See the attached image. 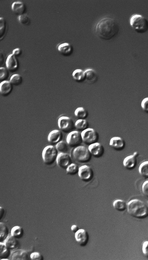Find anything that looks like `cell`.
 I'll list each match as a JSON object with an SVG mask.
<instances>
[{
    "instance_id": "obj_3",
    "label": "cell",
    "mask_w": 148,
    "mask_h": 260,
    "mask_svg": "<svg viewBox=\"0 0 148 260\" xmlns=\"http://www.w3.org/2000/svg\"><path fill=\"white\" fill-rule=\"evenodd\" d=\"M130 21V26L137 33L143 34L147 31L148 21L141 15L135 14L132 15Z\"/></svg>"
},
{
    "instance_id": "obj_9",
    "label": "cell",
    "mask_w": 148,
    "mask_h": 260,
    "mask_svg": "<svg viewBox=\"0 0 148 260\" xmlns=\"http://www.w3.org/2000/svg\"><path fill=\"white\" fill-rule=\"evenodd\" d=\"M78 175L83 181L87 182L92 180L93 177L92 170L89 166L84 165L79 168Z\"/></svg>"
},
{
    "instance_id": "obj_25",
    "label": "cell",
    "mask_w": 148,
    "mask_h": 260,
    "mask_svg": "<svg viewBox=\"0 0 148 260\" xmlns=\"http://www.w3.org/2000/svg\"><path fill=\"white\" fill-rule=\"evenodd\" d=\"M114 208L119 212H123L127 208V203L124 200L118 199L115 200L113 203Z\"/></svg>"
},
{
    "instance_id": "obj_33",
    "label": "cell",
    "mask_w": 148,
    "mask_h": 260,
    "mask_svg": "<svg viewBox=\"0 0 148 260\" xmlns=\"http://www.w3.org/2000/svg\"><path fill=\"white\" fill-rule=\"evenodd\" d=\"M60 153H66L68 150V146L65 142L61 141L56 144V147Z\"/></svg>"
},
{
    "instance_id": "obj_18",
    "label": "cell",
    "mask_w": 148,
    "mask_h": 260,
    "mask_svg": "<svg viewBox=\"0 0 148 260\" xmlns=\"http://www.w3.org/2000/svg\"><path fill=\"white\" fill-rule=\"evenodd\" d=\"M10 257L12 260H26L28 259V254L26 250L16 249L11 252Z\"/></svg>"
},
{
    "instance_id": "obj_23",
    "label": "cell",
    "mask_w": 148,
    "mask_h": 260,
    "mask_svg": "<svg viewBox=\"0 0 148 260\" xmlns=\"http://www.w3.org/2000/svg\"><path fill=\"white\" fill-rule=\"evenodd\" d=\"M85 79L89 82L95 81L97 78V74L95 71L92 69H88L84 71Z\"/></svg>"
},
{
    "instance_id": "obj_26",
    "label": "cell",
    "mask_w": 148,
    "mask_h": 260,
    "mask_svg": "<svg viewBox=\"0 0 148 260\" xmlns=\"http://www.w3.org/2000/svg\"><path fill=\"white\" fill-rule=\"evenodd\" d=\"M72 76L76 81L81 82L85 80L84 71L80 69L75 70L73 72Z\"/></svg>"
},
{
    "instance_id": "obj_15",
    "label": "cell",
    "mask_w": 148,
    "mask_h": 260,
    "mask_svg": "<svg viewBox=\"0 0 148 260\" xmlns=\"http://www.w3.org/2000/svg\"><path fill=\"white\" fill-rule=\"evenodd\" d=\"M109 145L115 150H121L125 148V143L121 137H114L110 139Z\"/></svg>"
},
{
    "instance_id": "obj_6",
    "label": "cell",
    "mask_w": 148,
    "mask_h": 260,
    "mask_svg": "<svg viewBox=\"0 0 148 260\" xmlns=\"http://www.w3.org/2000/svg\"><path fill=\"white\" fill-rule=\"evenodd\" d=\"M83 142L86 145L89 146L97 142L99 135L94 129L88 128L81 133Z\"/></svg>"
},
{
    "instance_id": "obj_10",
    "label": "cell",
    "mask_w": 148,
    "mask_h": 260,
    "mask_svg": "<svg viewBox=\"0 0 148 260\" xmlns=\"http://www.w3.org/2000/svg\"><path fill=\"white\" fill-rule=\"evenodd\" d=\"M75 234V240L79 245L82 247L86 246L89 239V235L87 231L84 229H79Z\"/></svg>"
},
{
    "instance_id": "obj_34",
    "label": "cell",
    "mask_w": 148,
    "mask_h": 260,
    "mask_svg": "<svg viewBox=\"0 0 148 260\" xmlns=\"http://www.w3.org/2000/svg\"><path fill=\"white\" fill-rule=\"evenodd\" d=\"M79 168L75 163H71L66 168V173L70 175H74L78 173Z\"/></svg>"
},
{
    "instance_id": "obj_8",
    "label": "cell",
    "mask_w": 148,
    "mask_h": 260,
    "mask_svg": "<svg viewBox=\"0 0 148 260\" xmlns=\"http://www.w3.org/2000/svg\"><path fill=\"white\" fill-rule=\"evenodd\" d=\"M66 140L67 144L72 148L80 146L83 142L81 133L78 131H73L69 133Z\"/></svg>"
},
{
    "instance_id": "obj_20",
    "label": "cell",
    "mask_w": 148,
    "mask_h": 260,
    "mask_svg": "<svg viewBox=\"0 0 148 260\" xmlns=\"http://www.w3.org/2000/svg\"><path fill=\"white\" fill-rule=\"evenodd\" d=\"M11 9L16 14L19 16L24 14L25 7L24 3L21 1H16L13 3Z\"/></svg>"
},
{
    "instance_id": "obj_1",
    "label": "cell",
    "mask_w": 148,
    "mask_h": 260,
    "mask_svg": "<svg viewBox=\"0 0 148 260\" xmlns=\"http://www.w3.org/2000/svg\"><path fill=\"white\" fill-rule=\"evenodd\" d=\"M97 36L101 39L109 40L118 33L119 26L113 19L108 17L102 18L97 23L95 28Z\"/></svg>"
},
{
    "instance_id": "obj_13",
    "label": "cell",
    "mask_w": 148,
    "mask_h": 260,
    "mask_svg": "<svg viewBox=\"0 0 148 260\" xmlns=\"http://www.w3.org/2000/svg\"><path fill=\"white\" fill-rule=\"evenodd\" d=\"M6 68L9 72H14L18 68L19 64L16 57L12 54L9 55L5 60Z\"/></svg>"
},
{
    "instance_id": "obj_37",
    "label": "cell",
    "mask_w": 148,
    "mask_h": 260,
    "mask_svg": "<svg viewBox=\"0 0 148 260\" xmlns=\"http://www.w3.org/2000/svg\"><path fill=\"white\" fill-rule=\"evenodd\" d=\"M141 106L143 110L147 113L148 112V97L145 98L143 99L141 102Z\"/></svg>"
},
{
    "instance_id": "obj_14",
    "label": "cell",
    "mask_w": 148,
    "mask_h": 260,
    "mask_svg": "<svg viewBox=\"0 0 148 260\" xmlns=\"http://www.w3.org/2000/svg\"><path fill=\"white\" fill-rule=\"evenodd\" d=\"M138 155V152L135 151L132 155L126 157L123 162L124 166L128 170H132L134 168L137 164L136 158Z\"/></svg>"
},
{
    "instance_id": "obj_2",
    "label": "cell",
    "mask_w": 148,
    "mask_h": 260,
    "mask_svg": "<svg viewBox=\"0 0 148 260\" xmlns=\"http://www.w3.org/2000/svg\"><path fill=\"white\" fill-rule=\"evenodd\" d=\"M127 211L131 216L142 219L147 217L148 207L143 201L138 199H132L127 204Z\"/></svg>"
},
{
    "instance_id": "obj_30",
    "label": "cell",
    "mask_w": 148,
    "mask_h": 260,
    "mask_svg": "<svg viewBox=\"0 0 148 260\" xmlns=\"http://www.w3.org/2000/svg\"><path fill=\"white\" fill-rule=\"evenodd\" d=\"M139 174L145 178H147L148 176V161H145L142 162L138 168Z\"/></svg>"
},
{
    "instance_id": "obj_44",
    "label": "cell",
    "mask_w": 148,
    "mask_h": 260,
    "mask_svg": "<svg viewBox=\"0 0 148 260\" xmlns=\"http://www.w3.org/2000/svg\"><path fill=\"white\" fill-rule=\"evenodd\" d=\"M71 229L72 231L74 233H75L79 229L78 226L76 225H73L71 228Z\"/></svg>"
},
{
    "instance_id": "obj_38",
    "label": "cell",
    "mask_w": 148,
    "mask_h": 260,
    "mask_svg": "<svg viewBox=\"0 0 148 260\" xmlns=\"http://www.w3.org/2000/svg\"><path fill=\"white\" fill-rule=\"evenodd\" d=\"M30 257L32 260H41L43 258L41 254L38 252H35L31 253L30 255Z\"/></svg>"
},
{
    "instance_id": "obj_17",
    "label": "cell",
    "mask_w": 148,
    "mask_h": 260,
    "mask_svg": "<svg viewBox=\"0 0 148 260\" xmlns=\"http://www.w3.org/2000/svg\"><path fill=\"white\" fill-rule=\"evenodd\" d=\"M13 88V85L10 81L2 82L0 83V93L3 96H7L11 93Z\"/></svg>"
},
{
    "instance_id": "obj_22",
    "label": "cell",
    "mask_w": 148,
    "mask_h": 260,
    "mask_svg": "<svg viewBox=\"0 0 148 260\" xmlns=\"http://www.w3.org/2000/svg\"><path fill=\"white\" fill-rule=\"evenodd\" d=\"M11 254V250L8 248L5 243L0 242V259H8V258L10 257Z\"/></svg>"
},
{
    "instance_id": "obj_24",
    "label": "cell",
    "mask_w": 148,
    "mask_h": 260,
    "mask_svg": "<svg viewBox=\"0 0 148 260\" xmlns=\"http://www.w3.org/2000/svg\"><path fill=\"white\" fill-rule=\"evenodd\" d=\"M9 230L7 225L0 222V242H3L9 235Z\"/></svg>"
},
{
    "instance_id": "obj_32",
    "label": "cell",
    "mask_w": 148,
    "mask_h": 260,
    "mask_svg": "<svg viewBox=\"0 0 148 260\" xmlns=\"http://www.w3.org/2000/svg\"><path fill=\"white\" fill-rule=\"evenodd\" d=\"M7 29L6 21L3 17H0V40L2 39L5 35Z\"/></svg>"
},
{
    "instance_id": "obj_41",
    "label": "cell",
    "mask_w": 148,
    "mask_h": 260,
    "mask_svg": "<svg viewBox=\"0 0 148 260\" xmlns=\"http://www.w3.org/2000/svg\"><path fill=\"white\" fill-rule=\"evenodd\" d=\"M22 52V50L21 48H17L13 50L12 54L17 57L19 56L21 54Z\"/></svg>"
},
{
    "instance_id": "obj_31",
    "label": "cell",
    "mask_w": 148,
    "mask_h": 260,
    "mask_svg": "<svg viewBox=\"0 0 148 260\" xmlns=\"http://www.w3.org/2000/svg\"><path fill=\"white\" fill-rule=\"evenodd\" d=\"M23 81L22 76L19 74H16L11 76L10 81L13 86H18L22 83Z\"/></svg>"
},
{
    "instance_id": "obj_39",
    "label": "cell",
    "mask_w": 148,
    "mask_h": 260,
    "mask_svg": "<svg viewBox=\"0 0 148 260\" xmlns=\"http://www.w3.org/2000/svg\"><path fill=\"white\" fill-rule=\"evenodd\" d=\"M147 180L143 183L142 186V191L143 194L146 196H148V181Z\"/></svg>"
},
{
    "instance_id": "obj_16",
    "label": "cell",
    "mask_w": 148,
    "mask_h": 260,
    "mask_svg": "<svg viewBox=\"0 0 148 260\" xmlns=\"http://www.w3.org/2000/svg\"><path fill=\"white\" fill-rule=\"evenodd\" d=\"M62 137L63 134L62 132L59 130H55L49 133L48 137V141L51 144H56L61 141Z\"/></svg>"
},
{
    "instance_id": "obj_11",
    "label": "cell",
    "mask_w": 148,
    "mask_h": 260,
    "mask_svg": "<svg viewBox=\"0 0 148 260\" xmlns=\"http://www.w3.org/2000/svg\"><path fill=\"white\" fill-rule=\"evenodd\" d=\"M56 161L58 166L63 169H66L72 162L71 156L66 153H60L58 154Z\"/></svg>"
},
{
    "instance_id": "obj_19",
    "label": "cell",
    "mask_w": 148,
    "mask_h": 260,
    "mask_svg": "<svg viewBox=\"0 0 148 260\" xmlns=\"http://www.w3.org/2000/svg\"><path fill=\"white\" fill-rule=\"evenodd\" d=\"M4 242L6 246L10 250H16L19 246V243L17 239L11 234L8 236Z\"/></svg>"
},
{
    "instance_id": "obj_12",
    "label": "cell",
    "mask_w": 148,
    "mask_h": 260,
    "mask_svg": "<svg viewBox=\"0 0 148 260\" xmlns=\"http://www.w3.org/2000/svg\"><path fill=\"white\" fill-rule=\"evenodd\" d=\"M88 149L91 155L96 158L101 157L104 152L103 146L101 143L97 142L89 145Z\"/></svg>"
},
{
    "instance_id": "obj_29",
    "label": "cell",
    "mask_w": 148,
    "mask_h": 260,
    "mask_svg": "<svg viewBox=\"0 0 148 260\" xmlns=\"http://www.w3.org/2000/svg\"><path fill=\"white\" fill-rule=\"evenodd\" d=\"M74 114L75 116L79 119H85L88 116L87 111L82 107L77 108L75 111Z\"/></svg>"
},
{
    "instance_id": "obj_36",
    "label": "cell",
    "mask_w": 148,
    "mask_h": 260,
    "mask_svg": "<svg viewBox=\"0 0 148 260\" xmlns=\"http://www.w3.org/2000/svg\"><path fill=\"white\" fill-rule=\"evenodd\" d=\"M18 20L19 22L22 25H25L28 24L30 21L28 15L26 14H24L18 16Z\"/></svg>"
},
{
    "instance_id": "obj_4",
    "label": "cell",
    "mask_w": 148,
    "mask_h": 260,
    "mask_svg": "<svg viewBox=\"0 0 148 260\" xmlns=\"http://www.w3.org/2000/svg\"><path fill=\"white\" fill-rule=\"evenodd\" d=\"M75 160L80 163H86L89 162L91 155L88 148L84 146H79L75 148L73 152Z\"/></svg>"
},
{
    "instance_id": "obj_27",
    "label": "cell",
    "mask_w": 148,
    "mask_h": 260,
    "mask_svg": "<svg viewBox=\"0 0 148 260\" xmlns=\"http://www.w3.org/2000/svg\"><path fill=\"white\" fill-rule=\"evenodd\" d=\"M11 235L17 239L21 238L24 234V230L22 227L19 226H16L12 229Z\"/></svg>"
},
{
    "instance_id": "obj_7",
    "label": "cell",
    "mask_w": 148,
    "mask_h": 260,
    "mask_svg": "<svg viewBox=\"0 0 148 260\" xmlns=\"http://www.w3.org/2000/svg\"><path fill=\"white\" fill-rule=\"evenodd\" d=\"M58 127L63 132L69 133L73 131L75 128V125L73 120L70 118L66 116L60 117L58 121Z\"/></svg>"
},
{
    "instance_id": "obj_28",
    "label": "cell",
    "mask_w": 148,
    "mask_h": 260,
    "mask_svg": "<svg viewBox=\"0 0 148 260\" xmlns=\"http://www.w3.org/2000/svg\"><path fill=\"white\" fill-rule=\"evenodd\" d=\"M75 127L78 130L82 131L88 128V123L85 119H79L75 123Z\"/></svg>"
},
{
    "instance_id": "obj_40",
    "label": "cell",
    "mask_w": 148,
    "mask_h": 260,
    "mask_svg": "<svg viewBox=\"0 0 148 260\" xmlns=\"http://www.w3.org/2000/svg\"><path fill=\"white\" fill-rule=\"evenodd\" d=\"M5 60L4 54L0 50V68L3 67L5 63Z\"/></svg>"
},
{
    "instance_id": "obj_5",
    "label": "cell",
    "mask_w": 148,
    "mask_h": 260,
    "mask_svg": "<svg viewBox=\"0 0 148 260\" xmlns=\"http://www.w3.org/2000/svg\"><path fill=\"white\" fill-rule=\"evenodd\" d=\"M58 151L56 147L51 145L48 146L44 149L42 154V158L45 163L51 165L56 161Z\"/></svg>"
},
{
    "instance_id": "obj_42",
    "label": "cell",
    "mask_w": 148,
    "mask_h": 260,
    "mask_svg": "<svg viewBox=\"0 0 148 260\" xmlns=\"http://www.w3.org/2000/svg\"><path fill=\"white\" fill-rule=\"evenodd\" d=\"M148 241L144 242L143 244L142 250L143 253L146 256L148 255L147 246Z\"/></svg>"
},
{
    "instance_id": "obj_21",
    "label": "cell",
    "mask_w": 148,
    "mask_h": 260,
    "mask_svg": "<svg viewBox=\"0 0 148 260\" xmlns=\"http://www.w3.org/2000/svg\"><path fill=\"white\" fill-rule=\"evenodd\" d=\"M58 49L61 54L65 56L70 54L72 50L71 45L67 43H64L60 44L58 46Z\"/></svg>"
},
{
    "instance_id": "obj_43",
    "label": "cell",
    "mask_w": 148,
    "mask_h": 260,
    "mask_svg": "<svg viewBox=\"0 0 148 260\" xmlns=\"http://www.w3.org/2000/svg\"><path fill=\"white\" fill-rule=\"evenodd\" d=\"M5 213V210L4 208L0 206V221L3 218Z\"/></svg>"
},
{
    "instance_id": "obj_35",
    "label": "cell",
    "mask_w": 148,
    "mask_h": 260,
    "mask_svg": "<svg viewBox=\"0 0 148 260\" xmlns=\"http://www.w3.org/2000/svg\"><path fill=\"white\" fill-rule=\"evenodd\" d=\"M9 75V71L6 68L3 67L0 68V82L7 80Z\"/></svg>"
}]
</instances>
